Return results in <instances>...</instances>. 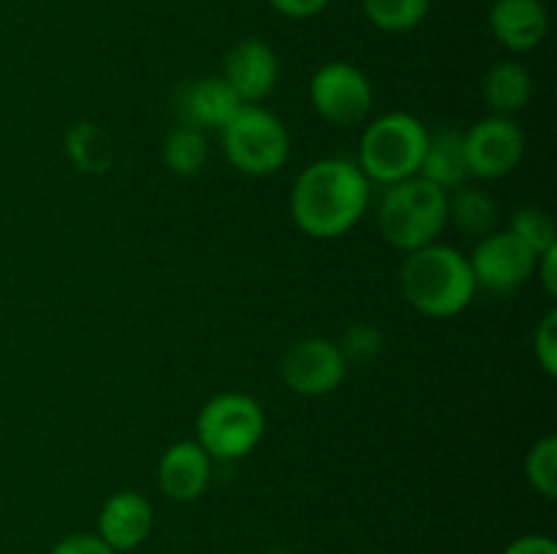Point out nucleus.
<instances>
[{"instance_id":"39448f33","label":"nucleus","mask_w":557,"mask_h":554,"mask_svg":"<svg viewBox=\"0 0 557 554\" xmlns=\"http://www.w3.org/2000/svg\"><path fill=\"white\" fill-rule=\"evenodd\" d=\"M223 155L250 177H267L286 166L288 130L281 119L256 103H245L221 128Z\"/></svg>"},{"instance_id":"cd10ccee","label":"nucleus","mask_w":557,"mask_h":554,"mask_svg":"<svg viewBox=\"0 0 557 554\" xmlns=\"http://www.w3.org/2000/svg\"><path fill=\"white\" fill-rule=\"evenodd\" d=\"M504 554H557V543L549 536H522L511 541Z\"/></svg>"},{"instance_id":"4468645a","label":"nucleus","mask_w":557,"mask_h":554,"mask_svg":"<svg viewBox=\"0 0 557 554\" xmlns=\"http://www.w3.org/2000/svg\"><path fill=\"white\" fill-rule=\"evenodd\" d=\"M490 30L511 52H531L547 38L549 14L542 0H495Z\"/></svg>"},{"instance_id":"393cba45","label":"nucleus","mask_w":557,"mask_h":554,"mask_svg":"<svg viewBox=\"0 0 557 554\" xmlns=\"http://www.w3.org/2000/svg\"><path fill=\"white\" fill-rule=\"evenodd\" d=\"M533 353L549 378L557 375V310H549L533 335Z\"/></svg>"},{"instance_id":"c85d7f7f","label":"nucleus","mask_w":557,"mask_h":554,"mask_svg":"<svg viewBox=\"0 0 557 554\" xmlns=\"http://www.w3.org/2000/svg\"><path fill=\"white\" fill-rule=\"evenodd\" d=\"M536 272L544 282V291H547L549 297H555L557 293V244L555 248H549L547 253L539 255Z\"/></svg>"},{"instance_id":"20e7f679","label":"nucleus","mask_w":557,"mask_h":554,"mask_svg":"<svg viewBox=\"0 0 557 554\" xmlns=\"http://www.w3.org/2000/svg\"><path fill=\"white\" fill-rule=\"evenodd\" d=\"M428 128L413 114L389 112L373 119L362 134L359 163L368 179L381 185H395L400 179L417 177L428 147Z\"/></svg>"},{"instance_id":"423d86ee","label":"nucleus","mask_w":557,"mask_h":554,"mask_svg":"<svg viewBox=\"0 0 557 554\" xmlns=\"http://www.w3.org/2000/svg\"><path fill=\"white\" fill-rule=\"evenodd\" d=\"M267 418L259 402L248 394H218L201 407L196 432V443L221 462H237L248 456L264 438Z\"/></svg>"},{"instance_id":"a878e982","label":"nucleus","mask_w":557,"mask_h":554,"mask_svg":"<svg viewBox=\"0 0 557 554\" xmlns=\"http://www.w3.org/2000/svg\"><path fill=\"white\" fill-rule=\"evenodd\" d=\"M49 554H117L96 536V532H74L49 549Z\"/></svg>"},{"instance_id":"f3484780","label":"nucleus","mask_w":557,"mask_h":554,"mask_svg":"<svg viewBox=\"0 0 557 554\" xmlns=\"http://www.w3.org/2000/svg\"><path fill=\"white\" fill-rule=\"evenodd\" d=\"M531 74L525 71V65L515 63V60L498 63L484 79V101H487L490 112L498 114V117H509V114L525 109V103L531 101Z\"/></svg>"},{"instance_id":"1a4fd4ad","label":"nucleus","mask_w":557,"mask_h":554,"mask_svg":"<svg viewBox=\"0 0 557 554\" xmlns=\"http://www.w3.org/2000/svg\"><path fill=\"white\" fill-rule=\"evenodd\" d=\"M466 158L471 177L500 179L520 166L525 155V136L515 119L490 117L479 119L471 130H466Z\"/></svg>"},{"instance_id":"7ed1b4c3","label":"nucleus","mask_w":557,"mask_h":554,"mask_svg":"<svg viewBox=\"0 0 557 554\" xmlns=\"http://www.w3.org/2000/svg\"><path fill=\"white\" fill-rule=\"evenodd\" d=\"M449 223V193L422 177L389 185L379 204V228L403 253L433 244Z\"/></svg>"},{"instance_id":"4be33fe9","label":"nucleus","mask_w":557,"mask_h":554,"mask_svg":"<svg viewBox=\"0 0 557 554\" xmlns=\"http://www.w3.org/2000/svg\"><path fill=\"white\" fill-rule=\"evenodd\" d=\"M509 231L517 234L536 255L547 253L549 248L557 244L553 221H549L547 212L536 210V206H522V210H517L515 217H511Z\"/></svg>"},{"instance_id":"6ab92c4d","label":"nucleus","mask_w":557,"mask_h":554,"mask_svg":"<svg viewBox=\"0 0 557 554\" xmlns=\"http://www.w3.org/2000/svg\"><path fill=\"white\" fill-rule=\"evenodd\" d=\"M210 155V144H207L205 130L194 128V125H180L163 141V161L180 177H194L201 172Z\"/></svg>"},{"instance_id":"2eb2a0df","label":"nucleus","mask_w":557,"mask_h":554,"mask_svg":"<svg viewBox=\"0 0 557 554\" xmlns=\"http://www.w3.org/2000/svg\"><path fill=\"white\" fill-rule=\"evenodd\" d=\"M243 106L245 103L223 76H205V79L190 81L188 87H183L177 101L183 123L199 130H221Z\"/></svg>"},{"instance_id":"412c9836","label":"nucleus","mask_w":557,"mask_h":554,"mask_svg":"<svg viewBox=\"0 0 557 554\" xmlns=\"http://www.w3.org/2000/svg\"><path fill=\"white\" fill-rule=\"evenodd\" d=\"M525 478L539 494L553 500L557 494V440L549 438L539 440L525 456Z\"/></svg>"},{"instance_id":"a211bd4d","label":"nucleus","mask_w":557,"mask_h":554,"mask_svg":"<svg viewBox=\"0 0 557 554\" xmlns=\"http://www.w3.org/2000/svg\"><path fill=\"white\" fill-rule=\"evenodd\" d=\"M449 217L468 237H487L498 223V201L479 188H457L449 199Z\"/></svg>"},{"instance_id":"9d476101","label":"nucleus","mask_w":557,"mask_h":554,"mask_svg":"<svg viewBox=\"0 0 557 554\" xmlns=\"http://www.w3.org/2000/svg\"><path fill=\"white\" fill-rule=\"evenodd\" d=\"M346 369L348 364L337 342L324 340V337H305L294 342L281 364L288 389L305 396L332 394L346 378Z\"/></svg>"},{"instance_id":"5701e85b","label":"nucleus","mask_w":557,"mask_h":554,"mask_svg":"<svg viewBox=\"0 0 557 554\" xmlns=\"http://www.w3.org/2000/svg\"><path fill=\"white\" fill-rule=\"evenodd\" d=\"M341 353L346 358V364H370L384 348V337L375 326L370 324H357L343 335L341 340Z\"/></svg>"},{"instance_id":"f8f14e48","label":"nucleus","mask_w":557,"mask_h":554,"mask_svg":"<svg viewBox=\"0 0 557 554\" xmlns=\"http://www.w3.org/2000/svg\"><path fill=\"white\" fill-rule=\"evenodd\" d=\"M212 478V456L196 440H180L163 451L158 462V487L174 503H190L207 492Z\"/></svg>"},{"instance_id":"0eeeda50","label":"nucleus","mask_w":557,"mask_h":554,"mask_svg":"<svg viewBox=\"0 0 557 554\" xmlns=\"http://www.w3.org/2000/svg\"><path fill=\"white\" fill-rule=\"evenodd\" d=\"M310 103L335 125H357L373 109V85L351 63H326L310 79Z\"/></svg>"},{"instance_id":"6e6552de","label":"nucleus","mask_w":557,"mask_h":554,"mask_svg":"<svg viewBox=\"0 0 557 554\" xmlns=\"http://www.w3.org/2000/svg\"><path fill=\"white\" fill-rule=\"evenodd\" d=\"M539 255L511 231H490L473 248L471 264L476 286L506 293L520 288L536 272Z\"/></svg>"},{"instance_id":"dca6fc26","label":"nucleus","mask_w":557,"mask_h":554,"mask_svg":"<svg viewBox=\"0 0 557 554\" xmlns=\"http://www.w3.org/2000/svg\"><path fill=\"white\" fill-rule=\"evenodd\" d=\"M417 177L438 185L441 190H457L471 177L466 158V136L462 130H438L428 136L422 163Z\"/></svg>"},{"instance_id":"f257e3e1","label":"nucleus","mask_w":557,"mask_h":554,"mask_svg":"<svg viewBox=\"0 0 557 554\" xmlns=\"http://www.w3.org/2000/svg\"><path fill=\"white\" fill-rule=\"evenodd\" d=\"M370 201V179L343 158H324L305 168L292 188L294 223L313 239L351 231Z\"/></svg>"},{"instance_id":"b1692460","label":"nucleus","mask_w":557,"mask_h":554,"mask_svg":"<svg viewBox=\"0 0 557 554\" xmlns=\"http://www.w3.org/2000/svg\"><path fill=\"white\" fill-rule=\"evenodd\" d=\"M98 144H101V136H98V130L90 123L76 125L69 136V152L76 166L90 168V172L107 166V158H101V147Z\"/></svg>"},{"instance_id":"aec40b11","label":"nucleus","mask_w":557,"mask_h":554,"mask_svg":"<svg viewBox=\"0 0 557 554\" xmlns=\"http://www.w3.org/2000/svg\"><path fill=\"white\" fill-rule=\"evenodd\" d=\"M362 5L368 20L384 33L413 30L430 11V0H362Z\"/></svg>"},{"instance_id":"f03ea898","label":"nucleus","mask_w":557,"mask_h":554,"mask_svg":"<svg viewBox=\"0 0 557 554\" xmlns=\"http://www.w3.org/2000/svg\"><path fill=\"white\" fill-rule=\"evenodd\" d=\"M403 297L428 318H455L476 293L468 255L449 244H424L406 255L400 269Z\"/></svg>"},{"instance_id":"bb28decb","label":"nucleus","mask_w":557,"mask_h":554,"mask_svg":"<svg viewBox=\"0 0 557 554\" xmlns=\"http://www.w3.org/2000/svg\"><path fill=\"white\" fill-rule=\"evenodd\" d=\"M267 3L288 20H310V16H319L330 5V0H267Z\"/></svg>"},{"instance_id":"9b49d317","label":"nucleus","mask_w":557,"mask_h":554,"mask_svg":"<svg viewBox=\"0 0 557 554\" xmlns=\"http://www.w3.org/2000/svg\"><path fill=\"white\" fill-rule=\"evenodd\" d=\"M281 63L275 49L261 38H245L223 60V79L243 103H259L277 85Z\"/></svg>"},{"instance_id":"c756f323","label":"nucleus","mask_w":557,"mask_h":554,"mask_svg":"<svg viewBox=\"0 0 557 554\" xmlns=\"http://www.w3.org/2000/svg\"><path fill=\"white\" fill-rule=\"evenodd\" d=\"M270 554H292V552H286V549H272Z\"/></svg>"},{"instance_id":"ddd939ff","label":"nucleus","mask_w":557,"mask_h":554,"mask_svg":"<svg viewBox=\"0 0 557 554\" xmlns=\"http://www.w3.org/2000/svg\"><path fill=\"white\" fill-rule=\"evenodd\" d=\"M152 505L139 492H117L103 503L98 514L96 536L112 552H134L150 538L152 532Z\"/></svg>"}]
</instances>
